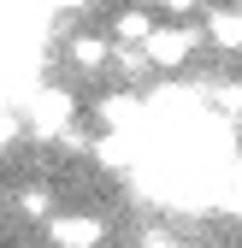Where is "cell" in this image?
Wrapping results in <instances>:
<instances>
[{
    "mask_svg": "<svg viewBox=\"0 0 242 248\" xmlns=\"http://www.w3.org/2000/svg\"><path fill=\"white\" fill-rule=\"evenodd\" d=\"M112 53H118V47H112V42H101V36H71V42H65V59H71L77 71H101Z\"/></svg>",
    "mask_w": 242,
    "mask_h": 248,
    "instance_id": "5",
    "label": "cell"
},
{
    "mask_svg": "<svg viewBox=\"0 0 242 248\" xmlns=\"http://www.w3.org/2000/svg\"><path fill=\"white\" fill-rule=\"evenodd\" d=\"M160 12L166 18H189V12H201V0H160Z\"/></svg>",
    "mask_w": 242,
    "mask_h": 248,
    "instance_id": "10",
    "label": "cell"
},
{
    "mask_svg": "<svg viewBox=\"0 0 242 248\" xmlns=\"http://www.w3.org/2000/svg\"><path fill=\"white\" fill-rule=\"evenodd\" d=\"M201 47V30L171 18V24H154V36H148V59H154V71H183Z\"/></svg>",
    "mask_w": 242,
    "mask_h": 248,
    "instance_id": "1",
    "label": "cell"
},
{
    "mask_svg": "<svg viewBox=\"0 0 242 248\" xmlns=\"http://www.w3.org/2000/svg\"><path fill=\"white\" fill-rule=\"evenodd\" d=\"M71 118H77V101L65 95V89H36V95H30V107H24V124H30V130H36V136H71Z\"/></svg>",
    "mask_w": 242,
    "mask_h": 248,
    "instance_id": "2",
    "label": "cell"
},
{
    "mask_svg": "<svg viewBox=\"0 0 242 248\" xmlns=\"http://www.w3.org/2000/svg\"><path fill=\"white\" fill-rule=\"evenodd\" d=\"M101 124H106V130H136V124H142V95H130V89L101 95Z\"/></svg>",
    "mask_w": 242,
    "mask_h": 248,
    "instance_id": "4",
    "label": "cell"
},
{
    "mask_svg": "<svg viewBox=\"0 0 242 248\" xmlns=\"http://www.w3.org/2000/svg\"><path fill=\"white\" fill-rule=\"evenodd\" d=\"M47 242L53 248H101L106 225L95 219V213H53L47 219Z\"/></svg>",
    "mask_w": 242,
    "mask_h": 248,
    "instance_id": "3",
    "label": "cell"
},
{
    "mask_svg": "<svg viewBox=\"0 0 242 248\" xmlns=\"http://www.w3.org/2000/svg\"><path fill=\"white\" fill-rule=\"evenodd\" d=\"M207 36L230 53H242V12H207Z\"/></svg>",
    "mask_w": 242,
    "mask_h": 248,
    "instance_id": "7",
    "label": "cell"
},
{
    "mask_svg": "<svg viewBox=\"0 0 242 248\" xmlns=\"http://www.w3.org/2000/svg\"><path fill=\"white\" fill-rule=\"evenodd\" d=\"M112 36H118V47H148V36H154V18H148L142 6H136V12H118Z\"/></svg>",
    "mask_w": 242,
    "mask_h": 248,
    "instance_id": "6",
    "label": "cell"
},
{
    "mask_svg": "<svg viewBox=\"0 0 242 248\" xmlns=\"http://www.w3.org/2000/svg\"><path fill=\"white\" fill-rule=\"evenodd\" d=\"M18 213H24V219H53V189H47V183L18 189Z\"/></svg>",
    "mask_w": 242,
    "mask_h": 248,
    "instance_id": "8",
    "label": "cell"
},
{
    "mask_svg": "<svg viewBox=\"0 0 242 248\" xmlns=\"http://www.w3.org/2000/svg\"><path fill=\"white\" fill-rule=\"evenodd\" d=\"M136 248H183V236H177V231H148Z\"/></svg>",
    "mask_w": 242,
    "mask_h": 248,
    "instance_id": "9",
    "label": "cell"
}]
</instances>
